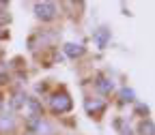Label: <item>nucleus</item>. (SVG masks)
<instances>
[{
  "mask_svg": "<svg viewBox=\"0 0 155 135\" xmlns=\"http://www.w3.org/2000/svg\"><path fill=\"white\" fill-rule=\"evenodd\" d=\"M48 107H50L52 114L63 116V114H69V111H71L73 99H71V94H69L65 88H58V90H54V92L48 96Z\"/></svg>",
  "mask_w": 155,
  "mask_h": 135,
  "instance_id": "1",
  "label": "nucleus"
},
{
  "mask_svg": "<svg viewBox=\"0 0 155 135\" xmlns=\"http://www.w3.org/2000/svg\"><path fill=\"white\" fill-rule=\"evenodd\" d=\"M35 17L43 24H50L58 17V7L56 2H35Z\"/></svg>",
  "mask_w": 155,
  "mask_h": 135,
  "instance_id": "2",
  "label": "nucleus"
},
{
  "mask_svg": "<svg viewBox=\"0 0 155 135\" xmlns=\"http://www.w3.org/2000/svg\"><path fill=\"white\" fill-rule=\"evenodd\" d=\"M84 109H86L88 116L99 118V116L108 109V101L101 99V96H86V99H84Z\"/></svg>",
  "mask_w": 155,
  "mask_h": 135,
  "instance_id": "3",
  "label": "nucleus"
},
{
  "mask_svg": "<svg viewBox=\"0 0 155 135\" xmlns=\"http://www.w3.org/2000/svg\"><path fill=\"white\" fill-rule=\"evenodd\" d=\"M17 131V118L11 111H0V135H13Z\"/></svg>",
  "mask_w": 155,
  "mask_h": 135,
  "instance_id": "4",
  "label": "nucleus"
},
{
  "mask_svg": "<svg viewBox=\"0 0 155 135\" xmlns=\"http://www.w3.org/2000/svg\"><path fill=\"white\" fill-rule=\"evenodd\" d=\"M93 84H95V88L99 90L101 94H112V90H114V80L108 77V75H104V73H97Z\"/></svg>",
  "mask_w": 155,
  "mask_h": 135,
  "instance_id": "5",
  "label": "nucleus"
},
{
  "mask_svg": "<svg viewBox=\"0 0 155 135\" xmlns=\"http://www.w3.org/2000/svg\"><path fill=\"white\" fill-rule=\"evenodd\" d=\"M26 109H28V118H43V103L37 96H26Z\"/></svg>",
  "mask_w": 155,
  "mask_h": 135,
  "instance_id": "6",
  "label": "nucleus"
},
{
  "mask_svg": "<svg viewBox=\"0 0 155 135\" xmlns=\"http://www.w3.org/2000/svg\"><path fill=\"white\" fill-rule=\"evenodd\" d=\"M63 52H65V56L67 58H82L84 54H86V47L84 45H80V43H65L63 45Z\"/></svg>",
  "mask_w": 155,
  "mask_h": 135,
  "instance_id": "7",
  "label": "nucleus"
},
{
  "mask_svg": "<svg viewBox=\"0 0 155 135\" xmlns=\"http://www.w3.org/2000/svg\"><path fill=\"white\" fill-rule=\"evenodd\" d=\"M32 133H35V135H56V129H54V124H52L50 120L41 118V120L37 122V127H35Z\"/></svg>",
  "mask_w": 155,
  "mask_h": 135,
  "instance_id": "8",
  "label": "nucleus"
},
{
  "mask_svg": "<svg viewBox=\"0 0 155 135\" xmlns=\"http://www.w3.org/2000/svg\"><path fill=\"white\" fill-rule=\"evenodd\" d=\"M110 36H112V32H110L108 28H99V30H95V34H93V39H95V43H97V47H99V49H104V47L108 45Z\"/></svg>",
  "mask_w": 155,
  "mask_h": 135,
  "instance_id": "9",
  "label": "nucleus"
},
{
  "mask_svg": "<svg viewBox=\"0 0 155 135\" xmlns=\"http://www.w3.org/2000/svg\"><path fill=\"white\" fill-rule=\"evenodd\" d=\"M155 133V124L151 118H142L138 124V135H153Z\"/></svg>",
  "mask_w": 155,
  "mask_h": 135,
  "instance_id": "10",
  "label": "nucleus"
},
{
  "mask_svg": "<svg viewBox=\"0 0 155 135\" xmlns=\"http://www.w3.org/2000/svg\"><path fill=\"white\" fill-rule=\"evenodd\" d=\"M134 101H136L134 90H131V88H127V86H125V88H121V92H119V103H123V105H125V103H134Z\"/></svg>",
  "mask_w": 155,
  "mask_h": 135,
  "instance_id": "11",
  "label": "nucleus"
},
{
  "mask_svg": "<svg viewBox=\"0 0 155 135\" xmlns=\"http://www.w3.org/2000/svg\"><path fill=\"white\" fill-rule=\"evenodd\" d=\"M11 99H13V101H11V107H13V109H19V107H22V105L26 103V92H22V90H15Z\"/></svg>",
  "mask_w": 155,
  "mask_h": 135,
  "instance_id": "12",
  "label": "nucleus"
},
{
  "mask_svg": "<svg viewBox=\"0 0 155 135\" xmlns=\"http://www.w3.org/2000/svg\"><path fill=\"white\" fill-rule=\"evenodd\" d=\"M136 114H144V116H149V107H147L144 103H138V105H136Z\"/></svg>",
  "mask_w": 155,
  "mask_h": 135,
  "instance_id": "13",
  "label": "nucleus"
},
{
  "mask_svg": "<svg viewBox=\"0 0 155 135\" xmlns=\"http://www.w3.org/2000/svg\"><path fill=\"white\" fill-rule=\"evenodd\" d=\"M9 36V30L5 28V26H0V41H2V39H7Z\"/></svg>",
  "mask_w": 155,
  "mask_h": 135,
  "instance_id": "14",
  "label": "nucleus"
},
{
  "mask_svg": "<svg viewBox=\"0 0 155 135\" xmlns=\"http://www.w3.org/2000/svg\"><path fill=\"white\" fill-rule=\"evenodd\" d=\"M7 69H9V67H7L2 60H0V77H5V75H7Z\"/></svg>",
  "mask_w": 155,
  "mask_h": 135,
  "instance_id": "15",
  "label": "nucleus"
},
{
  "mask_svg": "<svg viewBox=\"0 0 155 135\" xmlns=\"http://www.w3.org/2000/svg\"><path fill=\"white\" fill-rule=\"evenodd\" d=\"M2 105H5V99H2V94H0V109H2Z\"/></svg>",
  "mask_w": 155,
  "mask_h": 135,
  "instance_id": "16",
  "label": "nucleus"
},
{
  "mask_svg": "<svg viewBox=\"0 0 155 135\" xmlns=\"http://www.w3.org/2000/svg\"><path fill=\"white\" fill-rule=\"evenodd\" d=\"M22 135H35V133H30V131H24V133H22Z\"/></svg>",
  "mask_w": 155,
  "mask_h": 135,
  "instance_id": "17",
  "label": "nucleus"
}]
</instances>
